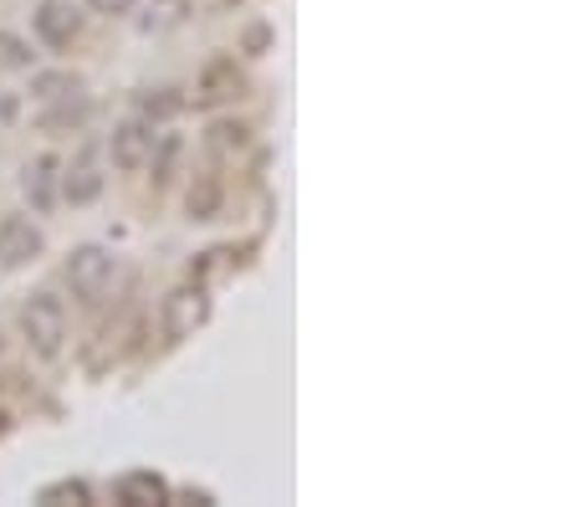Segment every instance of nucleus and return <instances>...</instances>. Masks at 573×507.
Returning a JSON list of instances; mask_svg holds the SVG:
<instances>
[{"mask_svg":"<svg viewBox=\"0 0 573 507\" xmlns=\"http://www.w3.org/2000/svg\"><path fill=\"white\" fill-rule=\"evenodd\" d=\"M21 333H26V343H31V354L36 359L62 354V339H67V313H62V302L46 298V293H36V298L21 308Z\"/></svg>","mask_w":573,"mask_h":507,"instance_id":"obj_1","label":"nucleus"},{"mask_svg":"<svg viewBox=\"0 0 573 507\" xmlns=\"http://www.w3.org/2000/svg\"><path fill=\"white\" fill-rule=\"evenodd\" d=\"M206 318H210V298L200 283L175 287V293L164 298V333H169V339H190L195 329H206Z\"/></svg>","mask_w":573,"mask_h":507,"instance_id":"obj_2","label":"nucleus"},{"mask_svg":"<svg viewBox=\"0 0 573 507\" xmlns=\"http://www.w3.org/2000/svg\"><path fill=\"white\" fill-rule=\"evenodd\" d=\"M108 277H113V256H108L103 246H77V252L67 256V283H73V293L82 302L98 298L108 287Z\"/></svg>","mask_w":573,"mask_h":507,"instance_id":"obj_3","label":"nucleus"},{"mask_svg":"<svg viewBox=\"0 0 573 507\" xmlns=\"http://www.w3.org/2000/svg\"><path fill=\"white\" fill-rule=\"evenodd\" d=\"M42 231L26 221V216H11L0 221V267H26L31 256H42Z\"/></svg>","mask_w":573,"mask_h":507,"instance_id":"obj_4","label":"nucleus"},{"mask_svg":"<svg viewBox=\"0 0 573 507\" xmlns=\"http://www.w3.org/2000/svg\"><path fill=\"white\" fill-rule=\"evenodd\" d=\"M154 129H148L144 119H129V123H118V134H113V165L118 169H144L148 159H154Z\"/></svg>","mask_w":573,"mask_h":507,"instance_id":"obj_5","label":"nucleus"},{"mask_svg":"<svg viewBox=\"0 0 573 507\" xmlns=\"http://www.w3.org/2000/svg\"><path fill=\"white\" fill-rule=\"evenodd\" d=\"M241 73H235V62L221 57V62H210L206 73H200V88H195V103L200 108H216V103H231V98H241Z\"/></svg>","mask_w":573,"mask_h":507,"instance_id":"obj_6","label":"nucleus"},{"mask_svg":"<svg viewBox=\"0 0 573 507\" xmlns=\"http://www.w3.org/2000/svg\"><path fill=\"white\" fill-rule=\"evenodd\" d=\"M113 497L123 507H148V503H169V482L159 477V472H129V477L113 482Z\"/></svg>","mask_w":573,"mask_h":507,"instance_id":"obj_7","label":"nucleus"},{"mask_svg":"<svg viewBox=\"0 0 573 507\" xmlns=\"http://www.w3.org/2000/svg\"><path fill=\"white\" fill-rule=\"evenodd\" d=\"M36 31H42L46 46H67L77 36V11L67 0H46L42 11H36Z\"/></svg>","mask_w":573,"mask_h":507,"instance_id":"obj_8","label":"nucleus"},{"mask_svg":"<svg viewBox=\"0 0 573 507\" xmlns=\"http://www.w3.org/2000/svg\"><path fill=\"white\" fill-rule=\"evenodd\" d=\"M185 210H190V221H216V210H221V179L195 175L190 195H185Z\"/></svg>","mask_w":573,"mask_h":507,"instance_id":"obj_9","label":"nucleus"},{"mask_svg":"<svg viewBox=\"0 0 573 507\" xmlns=\"http://www.w3.org/2000/svg\"><path fill=\"white\" fill-rule=\"evenodd\" d=\"M98 190H103V175L92 165H77L73 175L62 179V195L73 200V206H88V200H98Z\"/></svg>","mask_w":573,"mask_h":507,"instance_id":"obj_10","label":"nucleus"},{"mask_svg":"<svg viewBox=\"0 0 573 507\" xmlns=\"http://www.w3.org/2000/svg\"><path fill=\"white\" fill-rule=\"evenodd\" d=\"M36 503H46V507H88L92 503V487L88 482H77V477H67V482H52V487H42V497Z\"/></svg>","mask_w":573,"mask_h":507,"instance_id":"obj_11","label":"nucleus"},{"mask_svg":"<svg viewBox=\"0 0 573 507\" xmlns=\"http://www.w3.org/2000/svg\"><path fill=\"white\" fill-rule=\"evenodd\" d=\"M31 42H21L15 31H0V73H26L31 67Z\"/></svg>","mask_w":573,"mask_h":507,"instance_id":"obj_12","label":"nucleus"},{"mask_svg":"<svg viewBox=\"0 0 573 507\" xmlns=\"http://www.w3.org/2000/svg\"><path fill=\"white\" fill-rule=\"evenodd\" d=\"M185 15H190V0H154L144 15V31H169V26H179Z\"/></svg>","mask_w":573,"mask_h":507,"instance_id":"obj_13","label":"nucleus"},{"mask_svg":"<svg viewBox=\"0 0 573 507\" xmlns=\"http://www.w3.org/2000/svg\"><path fill=\"white\" fill-rule=\"evenodd\" d=\"M52 169H57L52 159H36V169L26 175V195H31V200H36L42 210L52 206Z\"/></svg>","mask_w":573,"mask_h":507,"instance_id":"obj_14","label":"nucleus"},{"mask_svg":"<svg viewBox=\"0 0 573 507\" xmlns=\"http://www.w3.org/2000/svg\"><path fill=\"white\" fill-rule=\"evenodd\" d=\"M31 92H36V98H73V92H77V77L46 73V77H36V82H31Z\"/></svg>","mask_w":573,"mask_h":507,"instance_id":"obj_15","label":"nucleus"},{"mask_svg":"<svg viewBox=\"0 0 573 507\" xmlns=\"http://www.w3.org/2000/svg\"><path fill=\"white\" fill-rule=\"evenodd\" d=\"M246 144V123H216L210 129V150H241Z\"/></svg>","mask_w":573,"mask_h":507,"instance_id":"obj_16","label":"nucleus"},{"mask_svg":"<svg viewBox=\"0 0 573 507\" xmlns=\"http://www.w3.org/2000/svg\"><path fill=\"white\" fill-rule=\"evenodd\" d=\"M179 108H185V98H179V92H148L144 98V113H154V119H169V113H179Z\"/></svg>","mask_w":573,"mask_h":507,"instance_id":"obj_17","label":"nucleus"},{"mask_svg":"<svg viewBox=\"0 0 573 507\" xmlns=\"http://www.w3.org/2000/svg\"><path fill=\"white\" fill-rule=\"evenodd\" d=\"M154 144H159V159H154V179H159V185H164V179H169V169H175L179 139H169V134H164V139H154Z\"/></svg>","mask_w":573,"mask_h":507,"instance_id":"obj_18","label":"nucleus"},{"mask_svg":"<svg viewBox=\"0 0 573 507\" xmlns=\"http://www.w3.org/2000/svg\"><path fill=\"white\" fill-rule=\"evenodd\" d=\"M241 46H246V52H266V46H272V26H262V21H256V26H246Z\"/></svg>","mask_w":573,"mask_h":507,"instance_id":"obj_19","label":"nucleus"},{"mask_svg":"<svg viewBox=\"0 0 573 507\" xmlns=\"http://www.w3.org/2000/svg\"><path fill=\"white\" fill-rule=\"evenodd\" d=\"M88 5H92L98 15H129L139 0H88Z\"/></svg>","mask_w":573,"mask_h":507,"instance_id":"obj_20","label":"nucleus"},{"mask_svg":"<svg viewBox=\"0 0 573 507\" xmlns=\"http://www.w3.org/2000/svg\"><path fill=\"white\" fill-rule=\"evenodd\" d=\"M11 119H15V98H11V92H0V129H5Z\"/></svg>","mask_w":573,"mask_h":507,"instance_id":"obj_21","label":"nucleus"},{"mask_svg":"<svg viewBox=\"0 0 573 507\" xmlns=\"http://www.w3.org/2000/svg\"><path fill=\"white\" fill-rule=\"evenodd\" d=\"M5 426H11V416H5V410H0V436H5Z\"/></svg>","mask_w":573,"mask_h":507,"instance_id":"obj_22","label":"nucleus"}]
</instances>
